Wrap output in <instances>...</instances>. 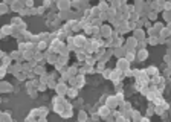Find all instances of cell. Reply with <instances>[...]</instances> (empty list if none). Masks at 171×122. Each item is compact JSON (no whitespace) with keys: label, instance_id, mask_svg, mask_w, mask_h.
I'll use <instances>...</instances> for the list:
<instances>
[{"label":"cell","instance_id":"6da1fadb","mask_svg":"<svg viewBox=\"0 0 171 122\" xmlns=\"http://www.w3.org/2000/svg\"><path fill=\"white\" fill-rule=\"evenodd\" d=\"M111 26L110 25H101L99 26V37L101 38H110L111 35Z\"/></svg>","mask_w":171,"mask_h":122},{"label":"cell","instance_id":"7a4b0ae2","mask_svg":"<svg viewBox=\"0 0 171 122\" xmlns=\"http://www.w3.org/2000/svg\"><path fill=\"white\" fill-rule=\"evenodd\" d=\"M116 69H118V70H121V72H125L127 69H130V63H128L124 57H122V58H118V61H116Z\"/></svg>","mask_w":171,"mask_h":122},{"label":"cell","instance_id":"3957f363","mask_svg":"<svg viewBox=\"0 0 171 122\" xmlns=\"http://www.w3.org/2000/svg\"><path fill=\"white\" fill-rule=\"evenodd\" d=\"M55 92H57V95H60V96H66V92H67V84L64 82V81H57Z\"/></svg>","mask_w":171,"mask_h":122},{"label":"cell","instance_id":"277c9868","mask_svg":"<svg viewBox=\"0 0 171 122\" xmlns=\"http://www.w3.org/2000/svg\"><path fill=\"white\" fill-rule=\"evenodd\" d=\"M124 47L127 50H136L137 49V40L135 37H130V38H127V41H124Z\"/></svg>","mask_w":171,"mask_h":122},{"label":"cell","instance_id":"5b68a950","mask_svg":"<svg viewBox=\"0 0 171 122\" xmlns=\"http://www.w3.org/2000/svg\"><path fill=\"white\" fill-rule=\"evenodd\" d=\"M125 78V75H124V72H121V70H118V69H113L111 70V76H110V79L113 82H118V81H122V79Z\"/></svg>","mask_w":171,"mask_h":122},{"label":"cell","instance_id":"8992f818","mask_svg":"<svg viewBox=\"0 0 171 122\" xmlns=\"http://www.w3.org/2000/svg\"><path fill=\"white\" fill-rule=\"evenodd\" d=\"M148 58V50L147 49H136V61L142 63Z\"/></svg>","mask_w":171,"mask_h":122},{"label":"cell","instance_id":"52a82bcc","mask_svg":"<svg viewBox=\"0 0 171 122\" xmlns=\"http://www.w3.org/2000/svg\"><path fill=\"white\" fill-rule=\"evenodd\" d=\"M57 8L60 9V11H69V9H70V0H58Z\"/></svg>","mask_w":171,"mask_h":122},{"label":"cell","instance_id":"ba28073f","mask_svg":"<svg viewBox=\"0 0 171 122\" xmlns=\"http://www.w3.org/2000/svg\"><path fill=\"white\" fill-rule=\"evenodd\" d=\"M135 32H133V37L139 41V40H144V38H147V34H145V31H144L142 28H137V29H133Z\"/></svg>","mask_w":171,"mask_h":122},{"label":"cell","instance_id":"9c48e42d","mask_svg":"<svg viewBox=\"0 0 171 122\" xmlns=\"http://www.w3.org/2000/svg\"><path fill=\"white\" fill-rule=\"evenodd\" d=\"M86 41H87V40H86L84 35H75L73 37V43H75V46H77V47H83L86 44Z\"/></svg>","mask_w":171,"mask_h":122},{"label":"cell","instance_id":"30bf717a","mask_svg":"<svg viewBox=\"0 0 171 122\" xmlns=\"http://www.w3.org/2000/svg\"><path fill=\"white\" fill-rule=\"evenodd\" d=\"M105 105H107L110 110H115L119 104H118V101H116L115 96H109V98H107V101H105Z\"/></svg>","mask_w":171,"mask_h":122},{"label":"cell","instance_id":"8fae6325","mask_svg":"<svg viewBox=\"0 0 171 122\" xmlns=\"http://www.w3.org/2000/svg\"><path fill=\"white\" fill-rule=\"evenodd\" d=\"M12 92V86L6 81H0V93H9Z\"/></svg>","mask_w":171,"mask_h":122},{"label":"cell","instance_id":"7c38bea8","mask_svg":"<svg viewBox=\"0 0 171 122\" xmlns=\"http://www.w3.org/2000/svg\"><path fill=\"white\" fill-rule=\"evenodd\" d=\"M125 52H127V49H125L124 46L115 47V49H113V55H115L116 58H122V57H125Z\"/></svg>","mask_w":171,"mask_h":122},{"label":"cell","instance_id":"4fadbf2b","mask_svg":"<svg viewBox=\"0 0 171 122\" xmlns=\"http://www.w3.org/2000/svg\"><path fill=\"white\" fill-rule=\"evenodd\" d=\"M66 95L70 99H75V98H78V89L77 87H73V86H70V87H67V92H66Z\"/></svg>","mask_w":171,"mask_h":122},{"label":"cell","instance_id":"5bb4252c","mask_svg":"<svg viewBox=\"0 0 171 122\" xmlns=\"http://www.w3.org/2000/svg\"><path fill=\"white\" fill-rule=\"evenodd\" d=\"M98 113H99L101 118H105V116H109V115L111 113V110H110L109 107H107V105H103V107H99Z\"/></svg>","mask_w":171,"mask_h":122},{"label":"cell","instance_id":"9a60e30c","mask_svg":"<svg viewBox=\"0 0 171 122\" xmlns=\"http://www.w3.org/2000/svg\"><path fill=\"white\" fill-rule=\"evenodd\" d=\"M89 12H90V18H98V17H99V14H101V11L98 9V6H93Z\"/></svg>","mask_w":171,"mask_h":122},{"label":"cell","instance_id":"2e32d148","mask_svg":"<svg viewBox=\"0 0 171 122\" xmlns=\"http://www.w3.org/2000/svg\"><path fill=\"white\" fill-rule=\"evenodd\" d=\"M9 57L12 58V60L21 63V52H20V50H14V52H11V55H9Z\"/></svg>","mask_w":171,"mask_h":122},{"label":"cell","instance_id":"e0dca14e","mask_svg":"<svg viewBox=\"0 0 171 122\" xmlns=\"http://www.w3.org/2000/svg\"><path fill=\"white\" fill-rule=\"evenodd\" d=\"M109 6H110V5H109V2H104V0H101V2H99V5H98V9H99L101 12H105L107 9H109Z\"/></svg>","mask_w":171,"mask_h":122},{"label":"cell","instance_id":"ac0fdd59","mask_svg":"<svg viewBox=\"0 0 171 122\" xmlns=\"http://www.w3.org/2000/svg\"><path fill=\"white\" fill-rule=\"evenodd\" d=\"M0 31H2L3 35H11V34H12V26H11V25H6V26H3Z\"/></svg>","mask_w":171,"mask_h":122},{"label":"cell","instance_id":"d6986e66","mask_svg":"<svg viewBox=\"0 0 171 122\" xmlns=\"http://www.w3.org/2000/svg\"><path fill=\"white\" fill-rule=\"evenodd\" d=\"M147 75L148 76H154V75H157V73H159V70H157V67H154V66H151V67H148L147 69Z\"/></svg>","mask_w":171,"mask_h":122},{"label":"cell","instance_id":"ffe728a7","mask_svg":"<svg viewBox=\"0 0 171 122\" xmlns=\"http://www.w3.org/2000/svg\"><path fill=\"white\" fill-rule=\"evenodd\" d=\"M37 113H38V118H44V116L49 113V110L46 107H40V108H37Z\"/></svg>","mask_w":171,"mask_h":122},{"label":"cell","instance_id":"44dd1931","mask_svg":"<svg viewBox=\"0 0 171 122\" xmlns=\"http://www.w3.org/2000/svg\"><path fill=\"white\" fill-rule=\"evenodd\" d=\"M78 119H79V121H87V119H89L87 111H86V110H79V113H78Z\"/></svg>","mask_w":171,"mask_h":122},{"label":"cell","instance_id":"7402d4cb","mask_svg":"<svg viewBox=\"0 0 171 122\" xmlns=\"http://www.w3.org/2000/svg\"><path fill=\"white\" fill-rule=\"evenodd\" d=\"M14 76H15V78H17V79H18V81H25V79H26V78H28V76H26V72H25V70H20L18 73H15V75H14Z\"/></svg>","mask_w":171,"mask_h":122},{"label":"cell","instance_id":"603a6c76","mask_svg":"<svg viewBox=\"0 0 171 122\" xmlns=\"http://www.w3.org/2000/svg\"><path fill=\"white\" fill-rule=\"evenodd\" d=\"M57 18H60V20H69V11H60V14L57 15Z\"/></svg>","mask_w":171,"mask_h":122},{"label":"cell","instance_id":"cb8c5ba5","mask_svg":"<svg viewBox=\"0 0 171 122\" xmlns=\"http://www.w3.org/2000/svg\"><path fill=\"white\" fill-rule=\"evenodd\" d=\"M9 11V6H8V5L6 3H0V15H3V14H6Z\"/></svg>","mask_w":171,"mask_h":122},{"label":"cell","instance_id":"d4e9b609","mask_svg":"<svg viewBox=\"0 0 171 122\" xmlns=\"http://www.w3.org/2000/svg\"><path fill=\"white\" fill-rule=\"evenodd\" d=\"M77 73H78V67H77V66H73V67H69V69H67V75H69V76H75Z\"/></svg>","mask_w":171,"mask_h":122},{"label":"cell","instance_id":"484cf974","mask_svg":"<svg viewBox=\"0 0 171 122\" xmlns=\"http://www.w3.org/2000/svg\"><path fill=\"white\" fill-rule=\"evenodd\" d=\"M46 86H47V89H55L57 81H55V79H52V78H49V79L46 81Z\"/></svg>","mask_w":171,"mask_h":122},{"label":"cell","instance_id":"4316f807","mask_svg":"<svg viewBox=\"0 0 171 122\" xmlns=\"http://www.w3.org/2000/svg\"><path fill=\"white\" fill-rule=\"evenodd\" d=\"M11 60H12V58H11V57H6V55H5L3 58H2V61H3V66L5 67H9V64H11Z\"/></svg>","mask_w":171,"mask_h":122},{"label":"cell","instance_id":"83f0119b","mask_svg":"<svg viewBox=\"0 0 171 122\" xmlns=\"http://www.w3.org/2000/svg\"><path fill=\"white\" fill-rule=\"evenodd\" d=\"M163 28V23H160V22H154V25H153V29L156 31V32L159 34V31Z\"/></svg>","mask_w":171,"mask_h":122},{"label":"cell","instance_id":"f1b7e54d","mask_svg":"<svg viewBox=\"0 0 171 122\" xmlns=\"http://www.w3.org/2000/svg\"><path fill=\"white\" fill-rule=\"evenodd\" d=\"M130 116H131V119H133V121H139V119H141V115H139L136 110H131Z\"/></svg>","mask_w":171,"mask_h":122},{"label":"cell","instance_id":"f546056e","mask_svg":"<svg viewBox=\"0 0 171 122\" xmlns=\"http://www.w3.org/2000/svg\"><path fill=\"white\" fill-rule=\"evenodd\" d=\"M103 76H104V79H110V76H111V70H110V69H104V70H103Z\"/></svg>","mask_w":171,"mask_h":122},{"label":"cell","instance_id":"4dcf8cb0","mask_svg":"<svg viewBox=\"0 0 171 122\" xmlns=\"http://www.w3.org/2000/svg\"><path fill=\"white\" fill-rule=\"evenodd\" d=\"M115 98H116V101H118V104H121L122 101H124V93H121V92H119V93H116V96H115Z\"/></svg>","mask_w":171,"mask_h":122},{"label":"cell","instance_id":"1f68e13d","mask_svg":"<svg viewBox=\"0 0 171 122\" xmlns=\"http://www.w3.org/2000/svg\"><path fill=\"white\" fill-rule=\"evenodd\" d=\"M70 8H75V9H79L81 8V3L78 2V0H75V2H70Z\"/></svg>","mask_w":171,"mask_h":122},{"label":"cell","instance_id":"d6a6232c","mask_svg":"<svg viewBox=\"0 0 171 122\" xmlns=\"http://www.w3.org/2000/svg\"><path fill=\"white\" fill-rule=\"evenodd\" d=\"M11 116L8 113H0V121H9Z\"/></svg>","mask_w":171,"mask_h":122},{"label":"cell","instance_id":"836d02e7","mask_svg":"<svg viewBox=\"0 0 171 122\" xmlns=\"http://www.w3.org/2000/svg\"><path fill=\"white\" fill-rule=\"evenodd\" d=\"M18 50L20 52L26 50V41H25V43H23V41H20V43H18Z\"/></svg>","mask_w":171,"mask_h":122},{"label":"cell","instance_id":"e575fe53","mask_svg":"<svg viewBox=\"0 0 171 122\" xmlns=\"http://www.w3.org/2000/svg\"><path fill=\"white\" fill-rule=\"evenodd\" d=\"M163 20L167 22V25L170 23V11H163Z\"/></svg>","mask_w":171,"mask_h":122},{"label":"cell","instance_id":"d590c367","mask_svg":"<svg viewBox=\"0 0 171 122\" xmlns=\"http://www.w3.org/2000/svg\"><path fill=\"white\" fill-rule=\"evenodd\" d=\"M51 5H52V0H44L41 6H44V8H51Z\"/></svg>","mask_w":171,"mask_h":122},{"label":"cell","instance_id":"8d00e7d4","mask_svg":"<svg viewBox=\"0 0 171 122\" xmlns=\"http://www.w3.org/2000/svg\"><path fill=\"white\" fill-rule=\"evenodd\" d=\"M44 6H40V8H37V14H38V15H43V12H44Z\"/></svg>","mask_w":171,"mask_h":122},{"label":"cell","instance_id":"74e56055","mask_svg":"<svg viewBox=\"0 0 171 122\" xmlns=\"http://www.w3.org/2000/svg\"><path fill=\"white\" fill-rule=\"evenodd\" d=\"M78 2L81 3V6H84V5H87V3L90 2V0H78Z\"/></svg>","mask_w":171,"mask_h":122},{"label":"cell","instance_id":"f35d334b","mask_svg":"<svg viewBox=\"0 0 171 122\" xmlns=\"http://www.w3.org/2000/svg\"><path fill=\"white\" fill-rule=\"evenodd\" d=\"M3 3H6V5H8V6H9V5H11V3H12V0H3Z\"/></svg>","mask_w":171,"mask_h":122},{"label":"cell","instance_id":"ab89813d","mask_svg":"<svg viewBox=\"0 0 171 122\" xmlns=\"http://www.w3.org/2000/svg\"><path fill=\"white\" fill-rule=\"evenodd\" d=\"M163 60H165V63H170V55H165Z\"/></svg>","mask_w":171,"mask_h":122},{"label":"cell","instance_id":"60d3db41","mask_svg":"<svg viewBox=\"0 0 171 122\" xmlns=\"http://www.w3.org/2000/svg\"><path fill=\"white\" fill-rule=\"evenodd\" d=\"M99 118H101V116H99V113H98V115H93V116H92V119H99Z\"/></svg>","mask_w":171,"mask_h":122},{"label":"cell","instance_id":"b9f144b4","mask_svg":"<svg viewBox=\"0 0 171 122\" xmlns=\"http://www.w3.org/2000/svg\"><path fill=\"white\" fill-rule=\"evenodd\" d=\"M5 57V54H3V50H0V58H3Z\"/></svg>","mask_w":171,"mask_h":122},{"label":"cell","instance_id":"7bdbcfd3","mask_svg":"<svg viewBox=\"0 0 171 122\" xmlns=\"http://www.w3.org/2000/svg\"><path fill=\"white\" fill-rule=\"evenodd\" d=\"M2 37H3V34H2V31H0V38H2Z\"/></svg>","mask_w":171,"mask_h":122},{"label":"cell","instance_id":"ee69618b","mask_svg":"<svg viewBox=\"0 0 171 122\" xmlns=\"http://www.w3.org/2000/svg\"><path fill=\"white\" fill-rule=\"evenodd\" d=\"M12 2H15V0H12Z\"/></svg>","mask_w":171,"mask_h":122},{"label":"cell","instance_id":"f6af8a7d","mask_svg":"<svg viewBox=\"0 0 171 122\" xmlns=\"http://www.w3.org/2000/svg\"><path fill=\"white\" fill-rule=\"evenodd\" d=\"M125 2H127V0H125Z\"/></svg>","mask_w":171,"mask_h":122}]
</instances>
